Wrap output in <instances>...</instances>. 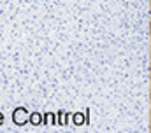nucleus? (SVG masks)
Returning a JSON list of instances; mask_svg holds the SVG:
<instances>
[]
</instances>
